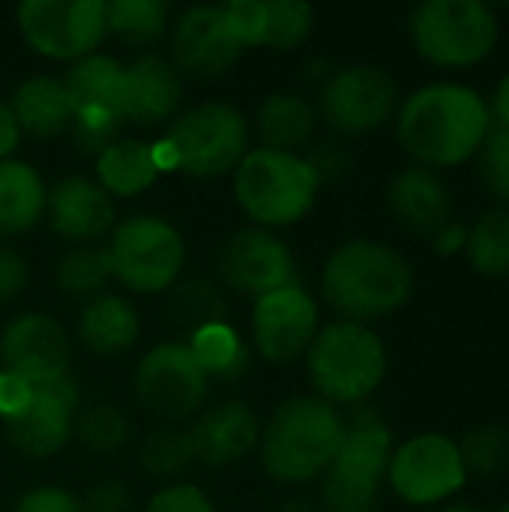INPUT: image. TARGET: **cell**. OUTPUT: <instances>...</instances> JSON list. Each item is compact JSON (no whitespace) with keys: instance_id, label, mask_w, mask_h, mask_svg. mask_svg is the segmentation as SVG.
Segmentation results:
<instances>
[{"instance_id":"2e32d148","label":"cell","mask_w":509,"mask_h":512,"mask_svg":"<svg viewBox=\"0 0 509 512\" xmlns=\"http://www.w3.org/2000/svg\"><path fill=\"white\" fill-rule=\"evenodd\" d=\"M255 348L270 363H291L303 357L318 336V306L300 288H282L267 297H258L252 312Z\"/></svg>"},{"instance_id":"d6a6232c","label":"cell","mask_w":509,"mask_h":512,"mask_svg":"<svg viewBox=\"0 0 509 512\" xmlns=\"http://www.w3.org/2000/svg\"><path fill=\"white\" fill-rule=\"evenodd\" d=\"M264 3V24H261V45L276 51H291L303 45L315 27V12L303 0H261Z\"/></svg>"},{"instance_id":"52a82bcc","label":"cell","mask_w":509,"mask_h":512,"mask_svg":"<svg viewBox=\"0 0 509 512\" xmlns=\"http://www.w3.org/2000/svg\"><path fill=\"white\" fill-rule=\"evenodd\" d=\"M408 30L417 54L444 69L483 63L501 36L498 15L483 0H426L411 12Z\"/></svg>"},{"instance_id":"681fc988","label":"cell","mask_w":509,"mask_h":512,"mask_svg":"<svg viewBox=\"0 0 509 512\" xmlns=\"http://www.w3.org/2000/svg\"><path fill=\"white\" fill-rule=\"evenodd\" d=\"M441 512H480V510H474V507H465V504H453V507H444Z\"/></svg>"},{"instance_id":"ac0fdd59","label":"cell","mask_w":509,"mask_h":512,"mask_svg":"<svg viewBox=\"0 0 509 512\" xmlns=\"http://www.w3.org/2000/svg\"><path fill=\"white\" fill-rule=\"evenodd\" d=\"M78 387L72 378H63L54 387L33 390L24 408L3 420L9 444L27 459H48L69 441L75 429Z\"/></svg>"},{"instance_id":"9c48e42d","label":"cell","mask_w":509,"mask_h":512,"mask_svg":"<svg viewBox=\"0 0 509 512\" xmlns=\"http://www.w3.org/2000/svg\"><path fill=\"white\" fill-rule=\"evenodd\" d=\"M105 252L111 279L135 294H159L174 288L186 261L180 231L159 216H132L120 222Z\"/></svg>"},{"instance_id":"c3c4849f","label":"cell","mask_w":509,"mask_h":512,"mask_svg":"<svg viewBox=\"0 0 509 512\" xmlns=\"http://www.w3.org/2000/svg\"><path fill=\"white\" fill-rule=\"evenodd\" d=\"M279 512H318L315 507H309V504H303V501H294V504H285Z\"/></svg>"},{"instance_id":"4316f807","label":"cell","mask_w":509,"mask_h":512,"mask_svg":"<svg viewBox=\"0 0 509 512\" xmlns=\"http://www.w3.org/2000/svg\"><path fill=\"white\" fill-rule=\"evenodd\" d=\"M78 111H102L120 120L123 93V63L108 54H87L63 78Z\"/></svg>"},{"instance_id":"f1b7e54d","label":"cell","mask_w":509,"mask_h":512,"mask_svg":"<svg viewBox=\"0 0 509 512\" xmlns=\"http://www.w3.org/2000/svg\"><path fill=\"white\" fill-rule=\"evenodd\" d=\"M222 315H225V300L219 288L207 279L183 282L168 297V321L174 330L186 336H198L201 330L222 324Z\"/></svg>"},{"instance_id":"bcb514c9","label":"cell","mask_w":509,"mask_h":512,"mask_svg":"<svg viewBox=\"0 0 509 512\" xmlns=\"http://www.w3.org/2000/svg\"><path fill=\"white\" fill-rule=\"evenodd\" d=\"M18 141H21V129L15 123V114H12L9 102L0 99V162L9 159V153L18 147Z\"/></svg>"},{"instance_id":"277c9868","label":"cell","mask_w":509,"mask_h":512,"mask_svg":"<svg viewBox=\"0 0 509 512\" xmlns=\"http://www.w3.org/2000/svg\"><path fill=\"white\" fill-rule=\"evenodd\" d=\"M318 174L300 153L258 147L234 168V198L261 228L294 225L315 207Z\"/></svg>"},{"instance_id":"6da1fadb","label":"cell","mask_w":509,"mask_h":512,"mask_svg":"<svg viewBox=\"0 0 509 512\" xmlns=\"http://www.w3.org/2000/svg\"><path fill=\"white\" fill-rule=\"evenodd\" d=\"M492 129L489 102L459 81H435L414 90L396 120L399 144L426 168H456L480 153Z\"/></svg>"},{"instance_id":"f6af8a7d","label":"cell","mask_w":509,"mask_h":512,"mask_svg":"<svg viewBox=\"0 0 509 512\" xmlns=\"http://www.w3.org/2000/svg\"><path fill=\"white\" fill-rule=\"evenodd\" d=\"M432 246H435V252L438 255H456V252H462L465 246H468V228L462 225V222H447L435 237H432Z\"/></svg>"},{"instance_id":"7bdbcfd3","label":"cell","mask_w":509,"mask_h":512,"mask_svg":"<svg viewBox=\"0 0 509 512\" xmlns=\"http://www.w3.org/2000/svg\"><path fill=\"white\" fill-rule=\"evenodd\" d=\"M27 285V264L24 258L9 249V246H0V303H9L15 300Z\"/></svg>"},{"instance_id":"60d3db41","label":"cell","mask_w":509,"mask_h":512,"mask_svg":"<svg viewBox=\"0 0 509 512\" xmlns=\"http://www.w3.org/2000/svg\"><path fill=\"white\" fill-rule=\"evenodd\" d=\"M12 512H81V501L57 486H39L18 498Z\"/></svg>"},{"instance_id":"cb8c5ba5","label":"cell","mask_w":509,"mask_h":512,"mask_svg":"<svg viewBox=\"0 0 509 512\" xmlns=\"http://www.w3.org/2000/svg\"><path fill=\"white\" fill-rule=\"evenodd\" d=\"M141 333L138 312L120 294L93 297L78 318V339L96 357H120L126 354Z\"/></svg>"},{"instance_id":"30bf717a","label":"cell","mask_w":509,"mask_h":512,"mask_svg":"<svg viewBox=\"0 0 509 512\" xmlns=\"http://www.w3.org/2000/svg\"><path fill=\"white\" fill-rule=\"evenodd\" d=\"M387 480L405 504L423 507L459 495L468 483V468L453 438L441 432H426L393 450Z\"/></svg>"},{"instance_id":"4dcf8cb0","label":"cell","mask_w":509,"mask_h":512,"mask_svg":"<svg viewBox=\"0 0 509 512\" xmlns=\"http://www.w3.org/2000/svg\"><path fill=\"white\" fill-rule=\"evenodd\" d=\"M105 24L129 45H150L168 27V6L162 0H111L105 3Z\"/></svg>"},{"instance_id":"d590c367","label":"cell","mask_w":509,"mask_h":512,"mask_svg":"<svg viewBox=\"0 0 509 512\" xmlns=\"http://www.w3.org/2000/svg\"><path fill=\"white\" fill-rule=\"evenodd\" d=\"M192 351L198 354V360L204 363L207 375H240L246 369V348L240 345V339L234 336V330L216 324L207 327L195 336Z\"/></svg>"},{"instance_id":"f546056e","label":"cell","mask_w":509,"mask_h":512,"mask_svg":"<svg viewBox=\"0 0 509 512\" xmlns=\"http://www.w3.org/2000/svg\"><path fill=\"white\" fill-rule=\"evenodd\" d=\"M468 261L480 276L507 279L509 276V207L489 210L468 231Z\"/></svg>"},{"instance_id":"83f0119b","label":"cell","mask_w":509,"mask_h":512,"mask_svg":"<svg viewBox=\"0 0 509 512\" xmlns=\"http://www.w3.org/2000/svg\"><path fill=\"white\" fill-rule=\"evenodd\" d=\"M315 123V108L297 93H273L258 111V132L270 150L297 153V147L312 141Z\"/></svg>"},{"instance_id":"e575fe53","label":"cell","mask_w":509,"mask_h":512,"mask_svg":"<svg viewBox=\"0 0 509 512\" xmlns=\"http://www.w3.org/2000/svg\"><path fill=\"white\" fill-rule=\"evenodd\" d=\"M462 459H465V468L468 474L477 471V474H501L509 471V426H483V429H474L462 444Z\"/></svg>"},{"instance_id":"3957f363","label":"cell","mask_w":509,"mask_h":512,"mask_svg":"<svg viewBox=\"0 0 509 512\" xmlns=\"http://www.w3.org/2000/svg\"><path fill=\"white\" fill-rule=\"evenodd\" d=\"M348 432L336 405L318 396H297L276 408L261 432V465L276 483L300 486L324 477Z\"/></svg>"},{"instance_id":"ab89813d","label":"cell","mask_w":509,"mask_h":512,"mask_svg":"<svg viewBox=\"0 0 509 512\" xmlns=\"http://www.w3.org/2000/svg\"><path fill=\"white\" fill-rule=\"evenodd\" d=\"M144 512H216L213 501L207 498V492H201L198 486L189 483H177V486H165L159 489L147 510Z\"/></svg>"},{"instance_id":"603a6c76","label":"cell","mask_w":509,"mask_h":512,"mask_svg":"<svg viewBox=\"0 0 509 512\" xmlns=\"http://www.w3.org/2000/svg\"><path fill=\"white\" fill-rule=\"evenodd\" d=\"M9 108L15 114L21 135L27 132L33 138H54L72 129L78 111L63 78H51V75H36L21 81L12 93Z\"/></svg>"},{"instance_id":"74e56055","label":"cell","mask_w":509,"mask_h":512,"mask_svg":"<svg viewBox=\"0 0 509 512\" xmlns=\"http://www.w3.org/2000/svg\"><path fill=\"white\" fill-rule=\"evenodd\" d=\"M477 156H480V174L486 189L498 201L509 204V129L492 126Z\"/></svg>"},{"instance_id":"44dd1931","label":"cell","mask_w":509,"mask_h":512,"mask_svg":"<svg viewBox=\"0 0 509 512\" xmlns=\"http://www.w3.org/2000/svg\"><path fill=\"white\" fill-rule=\"evenodd\" d=\"M387 201L396 222L414 234L435 237L453 216V195L447 183L426 165L402 168L390 180Z\"/></svg>"},{"instance_id":"7a4b0ae2","label":"cell","mask_w":509,"mask_h":512,"mask_svg":"<svg viewBox=\"0 0 509 512\" xmlns=\"http://www.w3.org/2000/svg\"><path fill=\"white\" fill-rule=\"evenodd\" d=\"M321 288L342 321L369 327V321L390 318L411 300L414 270L393 246L351 240L327 258Z\"/></svg>"},{"instance_id":"5bb4252c","label":"cell","mask_w":509,"mask_h":512,"mask_svg":"<svg viewBox=\"0 0 509 512\" xmlns=\"http://www.w3.org/2000/svg\"><path fill=\"white\" fill-rule=\"evenodd\" d=\"M72 345L66 330L39 312L12 318L0 333V363L3 372L15 375L33 390L54 387L69 378Z\"/></svg>"},{"instance_id":"b9f144b4","label":"cell","mask_w":509,"mask_h":512,"mask_svg":"<svg viewBox=\"0 0 509 512\" xmlns=\"http://www.w3.org/2000/svg\"><path fill=\"white\" fill-rule=\"evenodd\" d=\"M132 510V495L123 483H114V480H105V483H96L84 501H81V512H129Z\"/></svg>"},{"instance_id":"5b68a950","label":"cell","mask_w":509,"mask_h":512,"mask_svg":"<svg viewBox=\"0 0 509 512\" xmlns=\"http://www.w3.org/2000/svg\"><path fill=\"white\" fill-rule=\"evenodd\" d=\"M306 372L318 399L330 405H360L387 375V348L372 327L336 321L312 339Z\"/></svg>"},{"instance_id":"d4e9b609","label":"cell","mask_w":509,"mask_h":512,"mask_svg":"<svg viewBox=\"0 0 509 512\" xmlns=\"http://www.w3.org/2000/svg\"><path fill=\"white\" fill-rule=\"evenodd\" d=\"M48 189L27 162H0V237H15L45 216Z\"/></svg>"},{"instance_id":"8992f818","label":"cell","mask_w":509,"mask_h":512,"mask_svg":"<svg viewBox=\"0 0 509 512\" xmlns=\"http://www.w3.org/2000/svg\"><path fill=\"white\" fill-rule=\"evenodd\" d=\"M159 171L177 168L189 177H222L249 153V123L225 102H204L180 114L168 138L153 147Z\"/></svg>"},{"instance_id":"ee69618b","label":"cell","mask_w":509,"mask_h":512,"mask_svg":"<svg viewBox=\"0 0 509 512\" xmlns=\"http://www.w3.org/2000/svg\"><path fill=\"white\" fill-rule=\"evenodd\" d=\"M33 387H27L24 381H18L15 375L3 372L0 375V417H12L18 408H24V402L30 399Z\"/></svg>"},{"instance_id":"7c38bea8","label":"cell","mask_w":509,"mask_h":512,"mask_svg":"<svg viewBox=\"0 0 509 512\" xmlns=\"http://www.w3.org/2000/svg\"><path fill=\"white\" fill-rule=\"evenodd\" d=\"M207 369L183 342H165L147 351L135 369L141 405L162 420L192 417L207 396Z\"/></svg>"},{"instance_id":"f35d334b","label":"cell","mask_w":509,"mask_h":512,"mask_svg":"<svg viewBox=\"0 0 509 512\" xmlns=\"http://www.w3.org/2000/svg\"><path fill=\"white\" fill-rule=\"evenodd\" d=\"M117 129H120V120L111 117V114H102V111H75V123H72V132H75V141L81 150H90V153H102L108 144L117 141Z\"/></svg>"},{"instance_id":"8d00e7d4","label":"cell","mask_w":509,"mask_h":512,"mask_svg":"<svg viewBox=\"0 0 509 512\" xmlns=\"http://www.w3.org/2000/svg\"><path fill=\"white\" fill-rule=\"evenodd\" d=\"M78 438L96 450V453H114L126 444L129 426L126 417L114 408V405H96L87 414H81L78 426H75Z\"/></svg>"},{"instance_id":"7dc6e473","label":"cell","mask_w":509,"mask_h":512,"mask_svg":"<svg viewBox=\"0 0 509 512\" xmlns=\"http://www.w3.org/2000/svg\"><path fill=\"white\" fill-rule=\"evenodd\" d=\"M489 114H492V126L509 129V72L495 87V96L489 102Z\"/></svg>"},{"instance_id":"836d02e7","label":"cell","mask_w":509,"mask_h":512,"mask_svg":"<svg viewBox=\"0 0 509 512\" xmlns=\"http://www.w3.org/2000/svg\"><path fill=\"white\" fill-rule=\"evenodd\" d=\"M195 462L189 432H153L141 447V468L153 477H177Z\"/></svg>"},{"instance_id":"e0dca14e","label":"cell","mask_w":509,"mask_h":512,"mask_svg":"<svg viewBox=\"0 0 509 512\" xmlns=\"http://www.w3.org/2000/svg\"><path fill=\"white\" fill-rule=\"evenodd\" d=\"M243 42L237 39L225 6L201 3L186 9L171 33V54L180 69L198 78L225 75L243 54Z\"/></svg>"},{"instance_id":"ba28073f","label":"cell","mask_w":509,"mask_h":512,"mask_svg":"<svg viewBox=\"0 0 509 512\" xmlns=\"http://www.w3.org/2000/svg\"><path fill=\"white\" fill-rule=\"evenodd\" d=\"M393 456L390 429L372 414L360 411L345 432L339 453L324 471V510L327 512H375L381 483Z\"/></svg>"},{"instance_id":"d6986e66","label":"cell","mask_w":509,"mask_h":512,"mask_svg":"<svg viewBox=\"0 0 509 512\" xmlns=\"http://www.w3.org/2000/svg\"><path fill=\"white\" fill-rule=\"evenodd\" d=\"M183 96L180 72L174 63L156 54H144L123 66L120 120L135 126H159L174 117Z\"/></svg>"},{"instance_id":"9a60e30c","label":"cell","mask_w":509,"mask_h":512,"mask_svg":"<svg viewBox=\"0 0 509 512\" xmlns=\"http://www.w3.org/2000/svg\"><path fill=\"white\" fill-rule=\"evenodd\" d=\"M216 270L228 288L255 300L297 285L291 249L267 228H243L231 234L216 255Z\"/></svg>"},{"instance_id":"1f68e13d","label":"cell","mask_w":509,"mask_h":512,"mask_svg":"<svg viewBox=\"0 0 509 512\" xmlns=\"http://www.w3.org/2000/svg\"><path fill=\"white\" fill-rule=\"evenodd\" d=\"M111 282V264L108 252L96 246H78L63 261L57 264V288L66 297L84 300V297H99L102 288Z\"/></svg>"},{"instance_id":"4fadbf2b","label":"cell","mask_w":509,"mask_h":512,"mask_svg":"<svg viewBox=\"0 0 509 512\" xmlns=\"http://www.w3.org/2000/svg\"><path fill=\"white\" fill-rule=\"evenodd\" d=\"M396 81L390 72L354 63L336 69L321 87L324 120L345 135H366L381 129L396 111Z\"/></svg>"},{"instance_id":"7402d4cb","label":"cell","mask_w":509,"mask_h":512,"mask_svg":"<svg viewBox=\"0 0 509 512\" xmlns=\"http://www.w3.org/2000/svg\"><path fill=\"white\" fill-rule=\"evenodd\" d=\"M189 441L195 450V462L219 468L249 456L261 441V429L249 405L222 402L195 420V426L189 429Z\"/></svg>"},{"instance_id":"f907efd6","label":"cell","mask_w":509,"mask_h":512,"mask_svg":"<svg viewBox=\"0 0 509 512\" xmlns=\"http://www.w3.org/2000/svg\"><path fill=\"white\" fill-rule=\"evenodd\" d=\"M498 512H509V504H504V507H501V510Z\"/></svg>"},{"instance_id":"ffe728a7","label":"cell","mask_w":509,"mask_h":512,"mask_svg":"<svg viewBox=\"0 0 509 512\" xmlns=\"http://www.w3.org/2000/svg\"><path fill=\"white\" fill-rule=\"evenodd\" d=\"M45 213L54 234L69 243H90L114 225V201L90 177L57 180L48 192Z\"/></svg>"},{"instance_id":"484cf974","label":"cell","mask_w":509,"mask_h":512,"mask_svg":"<svg viewBox=\"0 0 509 512\" xmlns=\"http://www.w3.org/2000/svg\"><path fill=\"white\" fill-rule=\"evenodd\" d=\"M96 174H99V186L108 195L132 198L156 183L159 177L156 150L153 144H144L138 138H117L96 156Z\"/></svg>"},{"instance_id":"8fae6325","label":"cell","mask_w":509,"mask_h":512,"mask_svg":"<svg viewBox=\"0 0 509 512\" xmlns=\"http://www.w3.org/2000/svg\"><path fill=\"white\" fill-rule=\"evenodd\" d=\"M18 30L42 57L81 60L108 33L102 0H24Z\"/></svg>"}]
</instances>
